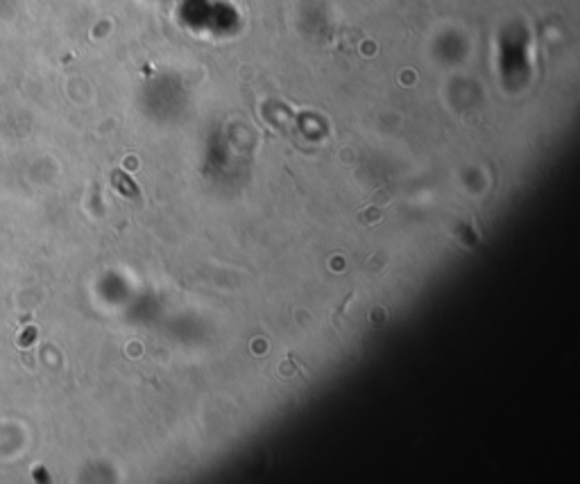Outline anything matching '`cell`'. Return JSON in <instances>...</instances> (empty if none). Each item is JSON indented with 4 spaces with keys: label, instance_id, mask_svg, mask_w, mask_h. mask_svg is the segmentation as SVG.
I'll list each match as a JSON object with an SVG mask.
<instances>
[{
    "label": "cell",
    "instance_id": "6da1fadb",
    "mask_svg": "<svg viewBox=\"0 0 580 484\" xmlns=\"http://www.w3.org/2000/svg\"><path fill=\"white\" fill-rule=\"evenodd\" d=\"M113 184H116V188L122 193V195H127V197H132V200H138V193H136V186L132 179H127L122 172H113Z\"/></svg>",
    "mask_w": 580,
    "mask_h": 484
}]
</instances>
